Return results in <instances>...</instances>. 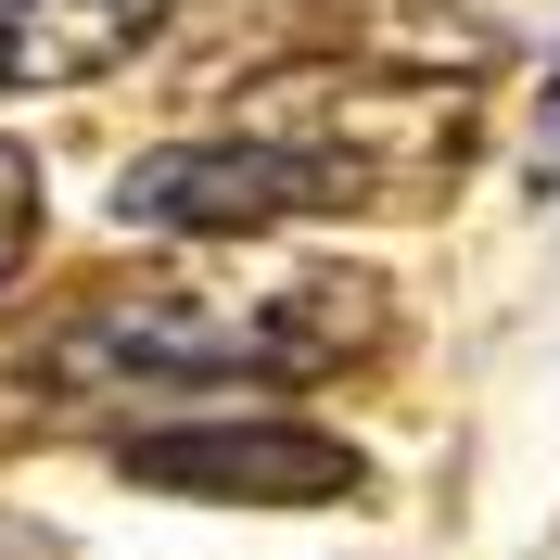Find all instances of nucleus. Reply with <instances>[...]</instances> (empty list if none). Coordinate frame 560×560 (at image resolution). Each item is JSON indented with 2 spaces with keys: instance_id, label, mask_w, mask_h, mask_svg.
Listing matches in <instances>:
<instances>
[{
  "instance_id": "1",
  "label": "nucleus",
  "mask_w": 560,
  "mask_h": 560,
  "mask_svg": "<svg viewBox=\"0 0 560 560\" xmlns=\"http://www.w3.org/2000/svg\"><path fill=\"white\" fill-rule=\"evenodd\" d=\"M383 293L357 268H318V255H255V243H178V268L128 280V293H90V306L51 331V383L65 395H280L318 383L370 345Z\"/></svg>"
},
{
  "instance_id": "2",
  "label": "nucleus",
  "mask_w": 560,
  "mask_h": 560,
  "mask_svg": "<svg viewBox=\"0 0 560 560\" xmlns=\"http://www.w3.org/2000/svg\"><path fill=\"white\" fill-rule=\"evenodd\" d=\"M243 128L306 153L331 217H433L471 178V90L420 65H370V51H318V65L255 77Z\"/></svg>"
},
{
  "instance_id": "3",
  "label": "nucleus",
  "mask_w": 560,
  "mask_h": 560,
  "mask_svg": "<svg viewBox=\"0 0 560 560\" xmlns=\"http://www.w3.org/2000/svg\"><path fill=\"white\" fill-rule=\"evenodd\" d=\"M115 471L153 497H217V510H331L357 497V446L280 408H205V420H140Z\"/></svg>"
},
{
  "instance_id": "4",
  "label": "nucleus",
  "mask_w": 560,
  "mask_h": 560,
  "mask_svg": "<svg viewBox=\"0 0 560 560\" xmlns=\"http://www.w3.org/2000/svg\"><path fill=\"white\" fill-rule=\"evenodd\" d=\"M115 217L128 230H153V243H268V230H306V217H331V191H318L306 153H280L268 128H191L166 140V153H140L128 178H115Z\"/></svg>"
},
{
  "instance_id": "5",
  "label": "nucleus",
  "mask_w": 560,
  "mask_h": 560,
  "mask_svg": "<svg viewBox=\"0 0 560 560\" xmlns=\"http://www.w3.org/2000/svg\"><path fill=\"white\" fill-rule=\"evenodd\" d=\"M345 13H357L370 65H420V77H458V90L510 51L560 38V0H345Z\"/></svg>"
},
{
  "instance_id": "6",
  "label": "nucleus",
  "mask_w": 560,
  "mask_h": 560,
  "mask_svg": "<svg viewBox=\"0 0 560 560\" xmlns=\"http://www.w3.org/2000/svg\"><path fill=\"white\" fill-rule=\"evenodd\" d=\"M166 0H0V90H90L140 65Z\"/></svg>"
},
{
  "instance_id": "7",
  "label": "nucleus",
  "mask_w": 560,
  "mask_h": 560,
  "mask_svg": "<svg viewBox=\"0 0 560 560\" xmlns=\"http://www.w3.org/2000/svg\"><path fill=\"white\" fill-rule=\"evenodd\" d=\"M26 243H38V166L0 140V280L26 268Z\"/></svg>"
},
{
  "instance_id": "8",
  "label": "nucleus",
  "mask_w": 560,
  "mask_h": 560,
  "mask_svg": "<svg viewBox=\"0 0 560 560\" xmlns=\"http://www.w3.org/2000/svg\"><path fill=\"white\" fill-rule=\"evenodd\" d=\"M0 560H65V535H38V523H13V510H0Z\"/></svg>"
}]
</instances>
